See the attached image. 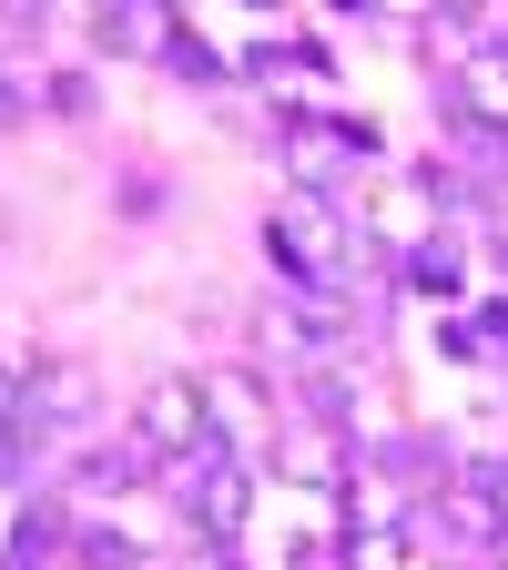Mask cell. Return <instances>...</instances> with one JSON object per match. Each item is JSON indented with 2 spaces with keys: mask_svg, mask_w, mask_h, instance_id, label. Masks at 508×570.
<instances>
[{
  "mask_svg": "<svg viewBox=\"0 0 508 570\" xmlns=\"http://www.w3.org/2000/svg\"><path fill=\"white\" fill-rule=\"evenodd\" d=\"M71 550H82L92 570H132V540H112V530H82V540H71Z\"/></svg>",
  "mask_w": 508,
  "mask_h": 570,
  "instance_id": "15",
  "label": "cell"
},
{
  "mask_svg": "<svg viewBox=\"0 0 508 570\" xmlns=\"http://www.w3.org/2000/svg\"><path fill=\"white\" fill-rule=\"evenodd\" d=\"M153 469H163V459H153V449H142L132 428H122V439H102V449L82 459V489H132V479H153Z\"/></svg>",
  "mask_w": 508,
  "mask_h": 570,
  "instance_id": "8",
  "label": "cell"
},
{
  "mask_svg": "<svg viewBox=\"0 0 508 570\" xmlns=\"http://www.w3.org/2000/svg\"><path fill=\"white\" fill-rule=\"evenodd\" d=\"M397 275L417 285V296H458V285H468V255H458V235H438V245H417Z\"/></svg>",
  "mask_w": 508,
  "mask_h": 570,
  "instance_id": "9",
  "label": "cell"
},
{
  "mask_svg": "<svg viewBox=\"0 0 508 570\" xmlns=\"http://www.w3.org/2000/svg\"><path fill=\"white\" fill-rule=\"evenodd\" d=\"M203 407H213V439H225L235 459L265 449V439H285V428H275V387H265V367H213V377H203Z\"/></svg>",
  "mask_w": 508,
  "mask_h": 570,
  "instance_id": "5",
  "label": "cell"
},
{
  "mask_svg": "<svg viewBox=\"0 0 508 570\" xmlns=\"http://www.w3.org/2000/svg\"><path fill=\"white\" fill-rule=\"evenodd\" d=\"M285 164H296V194H336L356 164H377V142L367 132H336V122H285Z\"/></svg>",
  "mask_w": 508,
  "mask_h": 570,
  "instance_id": "6",
  "label": "cell"
},
{
  "mask_svg": "<svg viewBox=\"0 0 508 570\" xmlns=\"http://www.w3.org/2000/svg\"><path fill=\"white\" fill-rule=\"evenodd\" d=\"M41 102H51V112H92V71H51Z\"/></svg>",
  "mask_w": 508,
  "mask_h": 570,
  "instance_id": "13",
  "label": "cell"
},
{
  "mask_svg": "<svg viewBox=\"0 0 508 570\" xmlns=\"http://www.w3.org/2000/svg\"><path fill=\"white\" fill-rule=\"evenodd\" d=\"M173 479V499H183V520H193V540H245V510H255V489H245V469H235V449L213 439V449H193V459H173L163 469Z\"/></svg>",
  "mask_w": 508,
  "mask_h": 570,
  "instance_id": "3",
  "label": "cell"
},
{
  "mask_svg": "<svg viewBox=\"0 0 508 570\" xmlns=\"http://www.w3.org/2000/svg\"><path fill=\"white\" fill-rule=\"evenodd\" d=\"M132 439L153 449L163 469L173 459H193V449H213V407H203V377H153L132 397Z\"/></svg>",
  "mask_w": 508,
  "mask_h": 570,
  "instance_id": "4",
  "label": "cell"
},
{
  "mask_svg": "<svg viewBox=\"0 0 508 570\" xmlns=\"http://www.w3.org/2000/svg\"><path fill=\"white\" fill-rule=\"evenodd\" d=\"M275 459H285V479H316V489H346L356 479V449L346 428H326V417H306V407H285V439H275Z\"/></svg>",
  "mask_w": 508,
  "mask_h": 570,
  "instance_id": "7",
  "label": "cell"
},
{
  "mask_svg": "<svg viewBox=\"0 0 508 570\" xmlns=\"http://www.w3.org/2000/svg\"><path fill=\"white\" fill-rule=\"evenodd\" d=\"M265 255H275V275L296 285V296H316V285H346L367 245H356V225L336 214V194H285L265 214Z\"/></svg>",
  "mask_w": 508,
  "mask_h": 570,
  "instance_id": "1",
  "label": "cell"
},
{
  "mask_svg": "<svg viewBox=\"0 0 508 570\" xmlns=\"http://www.w3.org/2000/svg\"><path fill=\"white\" fill-rule=\"evenodd\" d=\"M367 235L356 245H377V255H417V245H438L448 235V214H438V194H427V164H367Z\"/></svg>",
  "mask_w": 508,
  "mask_h": 570,
  "instance_id": "2",
  "label": "cell"
},
{
  "mask_svg": "<svg viewBox=\"0 0 508 570\" xmlns=\"http://www.w3.org/2000/svg\"><path fill=\"white\" fill-rule=\"evenodd\" d=\"M367 11H377V21H397V31H427V21L448 11V0H367Z\"/></svg>",
  "mask_w": 508,
  "mask_h": 570,
  "instance_id": "14",
  "label": "cell"
},
{
  "mask_svg": "<svg viewBox=\"0 0 508 570\" xmlns=\"http://www.w3.org/2000/svg\"><path fill=\"white\" fill-rule=\"evenodd\" d=\"M31 102H41V82H21V71L0 61V132H21V122H31Z\"/></svg>",
  "mask_w": 508,
  "mask_h": 570,
  "instance_id": "12",
  "label": "cell"
},
{
  "mask_svg": "<svg viewBox=\"0 0 508 570\" xmlns=\"http://www.w3.org/2000/svg\"><path fill=\"white\" fill-rule=\"evenodd\" d=\"M163 61L183 71V82H203V92H213V82H225V61H213V51L193 41V31H173V41H163Z\"/></svg>",
  "mask_w": 508,
  "mask_h": 570,
  "instance_id": "11",
  "label": "cell"
},
{
  "mask_svg": "<svg viewBox=\"0 0 508 570\" xmlns=\"http://www.w3.org/2000/svg\"><path fill=\"white\" fill-rule=\"evenodd\" d=\"M346 570H407V530H356L346 540Z\"/></svg>",
  "mask_w": 508,
  "mask_h": 570,
  "instance_id": "10",
  "label": "cell"
}]
</instances>
